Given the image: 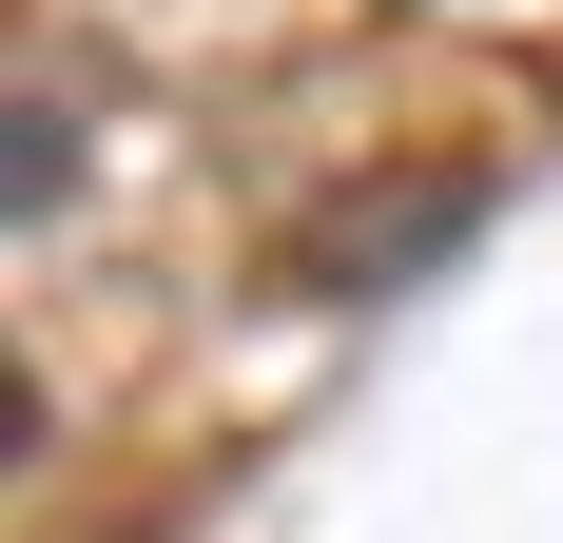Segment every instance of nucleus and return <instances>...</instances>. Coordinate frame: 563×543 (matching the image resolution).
Listing matches in <instances>:
<instances>
[{
    "mask_svg": "<svg viewBox=\"0 0 563 543\" xmlns=\"http://www.w3.org/2000/svg\"><path fill=\"white\" fill-rule=\"evenodd\" d=\"M466 233H486V175H408V195H331V214L291 233V272H273V291H311V311H350V291H389V272L466 253Z\"/></svg>",
    "mask_w": 563,
    "mask_h": 543,
    "instance_id": "obj_1",
    "label": "nucleus"
},
{
    "mask_svg": "<svg viewBox=\"0 0 563 543\" xmlns=\"http://www.w3.org/2000/svg\"><path fill=\"white\" fill-rule=\"evenodd\" d=\"M58 195H78V117H58V98H0V233L58 214Z\"/></svg>",
    "mask_w": 563,
    "mask_h": 543,
    "instance_id": "obj_2",
    "label": "nucleus"
},
{
    "mask_svg": "<svg viewBox=\"0 0 563 543\" xmlns=\"http://www.w3.org/2000/svg\"><path fill=\"white\" fill-rule=\"evenodd\" d=\"M20 446H40V388H20V350H0V466H20Z\"/></svg>",
    "mask_w": 563,
    "mask_h": 543,
    "instance_id": "obj_3",
    "label": "nucleus"
}]
</instances>
